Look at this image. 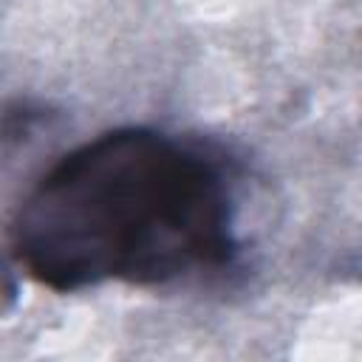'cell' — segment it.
Wrapping results in <instances>:
<instances>
[{
	"label": "cell",
	"mask_w": 362,
	"mask_h": 362,
	"mask_svg": "<svg viewBox=\"0 0 362 362\" xmlns=\"http://www.w3.org/2000/svg\"><path fill=\"white\" fill-rule=\"evenodd\" d=\"M238 189L240 170L221 147L144 124L113 127L28 187L8 255L57 294L201 280L240 257Z\"/></svg>",
	"instance_id": "6da1fadb"
}]
</instances>
